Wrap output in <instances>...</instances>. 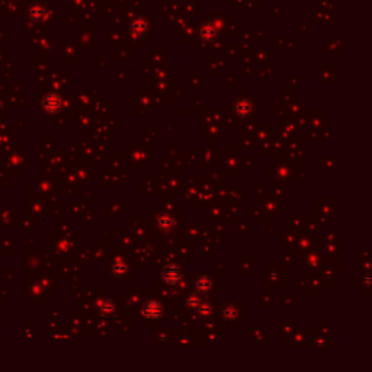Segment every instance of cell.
Returning a JSON list of instances; mask_svg holds the SVG:
<instances>
[{
    "instance_id": "1",
    "label": "cell",
    "mask_w": 372,
    "mask_h": 372,
    "mask_svg": "<svg viewBox=\"0 0 372 372\" xmlns=\"http://www.w3.org/2000/svg\"><path fill=\"white\" fill-rule=\"evenodd\" d=\"M182 278H184V272L179 265L170 263L166 268H163V271H161V279L167 285H176L182 280Z\"/></svg>"
},
{
    "instance_id": "2",
    "label": "cell",
    "mask_w": 372,
    "mask_h": 372,
    "mask_svg": "<svg viewBox=\"0 0 372 372\" xmlns=\"http://www.w3.org/2000/svg\"><path fill=\"white\" fill-rule=\"evenodd\" d=\"M141 314L144 318L150 320V321H157L161 318L163 315V306L160 301L157 300H149L144 306H143V310H141Z\"/></svg>"
},
{
    "instance_id": "3",
    "label": "cell",
    "mask_w": 372,
    "mask_h": 372,
    "mask_svg": "<svg viewBox=\"0 0 372 372\" xmlns=\"http://www.w3.org/2000/svg\"><path fill=\"white\" fill-rule=\"evenodd\" d=\"M155 224L157 230L167 233V231H170V230L175 227V218H173L172 214H169V213H160V214L155 217Z\"/></svg>"
},
{
    "instance_id": "4",
    "label": "cell",
    "mask_w": 372,
    "mask_h": 372,
    "mask_svg": "<svg viewBox=\"0 0 372 372\" xmlns=\"http://www.w3.org/2000/svg\"><path fill=\"white\" fill-rule=\"evenodd\" d=\"M193 286H195V291L198 294H208L214 288V280L208 275H201V277L195 278Z\"/></svg>"
},
{
    "instance_id": "5",
    "label": "cell",
    "mask_w": 372,
    "mask_h": 372,
    "mask_svg": "<svg viewBox=\"0 0 372 372\" xmlns=\"http://www.w3.org/2000/svg\"><path fill=\"white\" fill-rule=\"evenodd\" d=\"M221 317L228 321V323H233V321H237L240 318V309L237 304H224L222 309H221Z\"/></svg>"
},
{
    "instance_id": "6",
    "label": "cell",
    "mask_w": 372,
    "mask_h": 372,
    "mask_svg": "<svg viewBox=\"0 0 372 372\" xmlns=\"http://www.w3.org/2000/svg\"><path fill=\"white\" fill-rule=\"evenodd\" d=\"M109 271H111V274H112L114 277H117V278H125V277L131 272L129 266L125 263V260H123V259H115V260L111 263Z\"/></svg>"
},
{
    "instance_id": "7",
    "label": "cell",
    "mask_w": 372,
    "mask_h": 372,
    "mask_svg": "<svg viewBox=\"0 0 372 372\" xmlns=\"http://www.w3.org/2000/svg\"><path fill=\"white\" fill-rule=\"evenodd\" d=\"M42 105H44V109L48 114H56L62 108V99L57 94H48V96L44 97Z\"/></svg>"
},
{
    "instance_id": "8",
    "label": "cell",
    "mask_w": 372,
    "mask_h": 372,
    "mask_svg": "<svg viewBox=\"0 0 372 372\" xmlns=\"http://www.w3.org/2000/svg\"><path fill=\"white\" fill-rule=\"evenodd\" d=\"M99 311L103 317H112L117 312V303L111 298H106L100 303Z\"/></svg>"
},
{
    "instance_id": "9",
    "label": "cell",
    "mask_w": 372,
    "mask_h": 372,
    "mask_svg": "<svg viewBox=\"0 0 372 372\" xmlns=\"http://www.w3.org/2000/svg\"><path fill=\"white\" fill-rule=\"evenodd\" d=\"M201 303H202V298L199 297V294H198V292H195V294H189V295L185 298V306L189 309V310L196 311V309L199 307V304H201Z\"/></svg>"
},
{
    "instance_id": "10",
    "label": "cell",
    "mask_w": 372,
    "mask_h": 372,
    "mask_svg": "<svg viewBox=\"0 0 372 372\" xmlns=\"http://www.w3.org/2000/svg\"><path fill=\"white\" fill-rule=\"evenodd\" d=\"M196 312H198L201 317L208 318V317H211L213 312H214V306H213L210 301H202V303L199 304V307L196 309Z\"/></svg>"
},
{
    "instance_id": "11",
    "label": "cell",
    "mask_w": 372,
    "mask_h": 372,
    "mask_svg": "<svg viewBox=\"0 0 372 372\" xmlns=\"http://www.w3.org/2000/svg\"><path fill=\"white\" fill-rule=\"evenodd\" d=\"M251 109H253V106L248 103V100H240V102L236 105V111H237V114L242 115V117L248 115V114L251 112Z\"/></svg>"
}]
</instances>
